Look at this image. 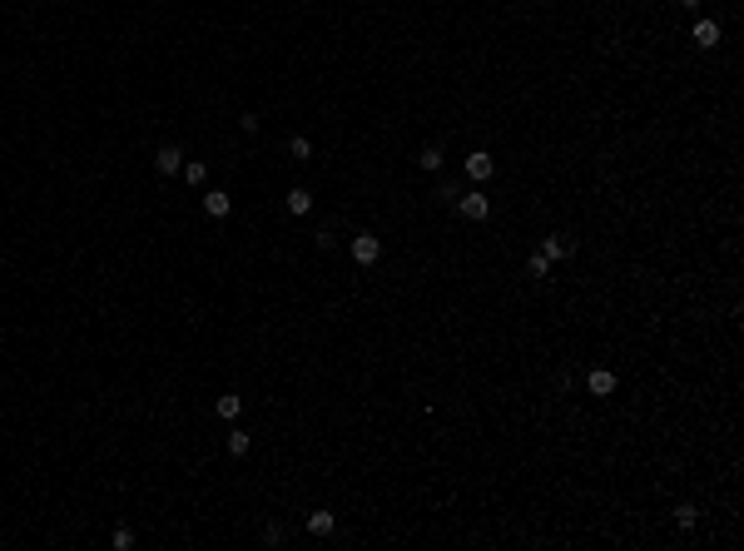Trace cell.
<instances>
[{"label": "cell", "instance_id": "3", "mask_svg": "<svg viewBox=\"0 0 744 551\" xmlns=\"http://www.w3.org/2000/svg\"><path fill=\"white\" fill-rule=\"evenodd\" d=\"M353 258H358L363 268L377 263V258H382V239H377V234H358V239H353Z\"/></svg>", "mask_w": 744, "mask_h": 551}, {"label": "cell", "instance_id": "8", "mask_svg": "<svg viewBox=\"0 0 744 551\" xmlns=\"http://www.w3.org/2000/svg\"><path fill=\"white\" fill-rule=\"evenodd\" d=\"M213 412H218L223 422H239V412H244V398H239V393H223V398L213 403Z\"/></svg>", "mask_w": 744, "mask_h": 551}, {"label": "cell", "instance_id": "10", "mask_svg": "<svg viewBox=\"0 0 744 551\" xmlns=\"http://www.w3.org/2000/svg\"><path fill=\"white\" fill-rule=\"evenodd\" d=\"M695 45H700V50H715V45H720V25H715V20H700V25H695Z\"/></svg>", "mask_w": 744, "mask_h": 551}, {"label": "cell", "instance_id": "7", "mask_svg": "<svg viewBox=\"0 0 744 551\" xmlns=\"http://www.w3.org/2000/svg\"><path fill=\"white\" fill-rule=\"evenodd\" d=\"M303 526H308V531H313V536H332V526H337V517H332V512H323V507H318V512H308V522H303Z\"/></svg>", "mask_w": 744, "mask_h": 551}, {"label": "cell", "instance_id": "11", "mask_svg": "<svg viewBox=\"0 0 744 551\" xmlns=\"http://www.w3.org/2000/svg\"><path fill=\"white\" fill-rule=\"evenodd\" d=\"M288 214H313V189H288Z\"/></svg>", "mask_w": 744, "mask_h": 551}, {"label": "cell", "instance_id": "17", "mask_svg": "<svg viewBox=\"0 0 744 551\" xmlns=\"http://www.w3.org/2000/svg\"><path fill=\"white\" fill-rule=\"evenodd\" d=\"M288 154H293V159H308V154H313V139H308V134H293V139H288Z\"/></svg>", "mask_w": 744, "mask_h": 551}, {"label": "cell", "instance_id": "4", "mask_svg": "<svg viewBox=\"0 0 744 551\" xmlns=\"http://www.w3.org/2000/svg\"><path fill=\"white\" fill-rule=\"evenodd\" d=\"M586 388H591V398H610V393H615V372H610V368H591V372H586Z\"/></svg>", "mask_w": 744, "mask_h": 551}, {"label": "cell", "instance_id": "2", "mask_svg": "<svg viewBox=\"0 0 744 551\" xmlns=\"http://www.w3.org/2000/svg\"><path fill=\"white\" fill-rule=\"evenodd\" d=\"M462 174H467L472 184H482V179H491V174H496V159H491V154H482V149H472V154H467V164H462Z\"/></svg>", "mask_w": 744, "mask_h": 551}, {"label": "cell", "instance_id": "19", "mask_svg": "<svg viewBox=\"0 0 744 551\" xmlns=\"http://www.w3.org/2000/svg\"><path fill=\"white\" fill-rule=\"evenodd\" d=\"M680 6H685V11H700V6H705V0H680Z\"/></svg>", "mask_w": 744, "mask_h": 551}, {"label": "cell", "instance_id": "9", "mask_svg": "<svg viewBox=\"0 0 744 551\" xmlns=\"http://www.w3.org/2000/svg\"><path fill=\"white\" fill-rule=\"evenodd\" d=\"M541 253H546L551 263H556V258H570V253H576V239H546Z\"/></svg>", "mask_w": 744, "mask_h": 551}, {"label": "cell", "instance_id": "15", "mask_svg": "<svg viewBox=\"0 0 744 551\" xmlns=\"http://www.w3.org/2000/svg\"><path fill=\"white\" fill-rule=\"evenodd\" d=\"M223 447H228V457H244V452H248V432H239V427H234Z\"/></svg>", "mask_w": 744, "mask_h": 551}, {"label": "cell", "instance_id": "18", "mask_svg": "<svg viewBox=\"0 0 744 551\" xmlns=\"http://www.w3.org/2000/svg\"><path fill=\"white\" fill-rule=\"evenodd\" d=\"M109 541H114V551H129V546H134V531H129V526H120Z\"/></svg>", "mask_w": 744, "mask_h": 551}, {"label": "cell", "instance_id": "5", "mask_svg": "<svg viewBox=\"0 0 744 551\" xmlns=\"http://www.w3.org/2000/svg\"><path fill=\"white\" fill-rule=\"evenodd\" d=\"M154 169H159V174H179V169H184V149L164 144V149L154 154Z\"/></svg>", "mask_w": 744, "mask_h": 551}, {"label": "cell", "instance_id": "16", "mask_svg": "<svg viewBox=\"0 0 744 551\" xmlns=\"http://www.w3.org/2000/svg\"><path fill=\"white\" fill-rule=\"evenodd\" d=\"M526 273H531V279H546V273H551V258H546V253H531V258H526Z\"/></svg>", "mask_w": 744, "mask_h": 551}, {"label": "cell", "instance_id": "14", "mask_svg": "<svg viewBox=\"0 0 744 551\" xmlns=\"http://www.w3.org/2000/svg\"><path fill=\"white\" fill-rule=\"evenodd\" d=\"M179 174H184V179H189V184L199 189V184L209 179V164H204V159H184V169H179Z\"/></svg>", "mask_w": 744, "mask_h": 551}, {"label": "cell", "instance_id": "12", "mask_svg": "<svg viewBox=\"0 0 744 551\" xmlns=\"http://www.w3.org/2000/svg\"><path fill=\"white\" fill-rule=\"evenodd\" d=\"M695 522H700V507H690V502L675 507V526H680V531H695Z\"/></svg>", "mask_w": 744, "mask_h": 551}, {"label": "cell", "instance_id": "1", "mask_svg": "<svg viewBox=\"0 0 744 551\" xmlns=\"http://www.w3.org/2000/svg\"><path fill=\"white\" fill-rule=\"evenodd\" d=\"M456 214H462V218H477V224H482V218L491 214V199H486L482 189H472V194H456Z\"/></svg>", "mask_w": 744, "mask_h": 551}, {"label": "cell", "instance_id": "6", "mask_svg": "<svg viewBox=\"0 0 744 551\" xmlns=\"http://www.w3.org/2000/svg\"><path fill=\"white\" fill-rule=\"evenodd\" d=\"M228 209H234V199H228L223 189H209V194H204V214H209V218H228Z\"/></svg>", "mask_w": 744, "mask_h": 551}, {"label": "cell", "instance_id": "13", "mask_svg": "<svg viewBox=\"0 0 744 551\" xmlns=\"http://www.w3.org/2000/svg\"><path fill=\"white\" fill-rule=\"evenodd\" d=\"M417 169H427V174H437V169H442V144H427V149L417 154Z\"/></svg>", "mask_w": 744, "mask_h": 551}]
</instances>
